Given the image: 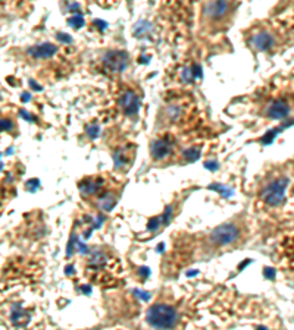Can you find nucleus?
Listing matches in <instances>:
<instances>
[{
	"instance_id": "5",
	"label": "nucleus",
	"mask_w": 294,
	"mask_h": 330,
	"mask_svg": "<svg viewBox=\"0 0 294 330\" xmlns=\"http://www.w3.org/2000/svg\"><path fill=\"white\" fill-rule=\"evenodd\" d=\"M265 115L269 119H284L290 115V104L282 98L274 100L272 103L268 104Z\"/></svg>"
},
{
	"instance_id": "1",
	"label": "nucleus",
	"mask_w": 294,
	"mask_h": 330,
	"mask_svg": "<svg viewBox=\"0 0 294 330\" xmlns=\"http://www.w3.org/2000/svg\"><path fill=\"white\" fill-rule=\"evenodd\" d=\"M146 320L152 327L171 329L177 326L180 316L172 305L167 303H156L147 310Z\"/></svg>"
},
{
	"instance_id": "3",
	"label": "nucleus",
	"mask_w": 294,
	"mask_h": 330,
	"mask_svg": "<svg viewBox=\"0 0 294 330\" xmlns=\"http://www.w3.org/2000/svg\"><path fill=\"white\" fill-rule=\"evenodd\" d=\"M241 236V231L236 223H224L210 234V241L215 247L234 245Z\"/></svg>"
},
{
	"instance_id": "4",
	"label": "nucleus",
	"mask_w": 294,
	"mask_h": 330,
	"mask_svg": "<svg viewBox=\"0 0 294 330\" xmlns=\"http://www.w3.org/2000/svg\"><path fill=\"white\" fill-rule=\"evenodd\" d=\"M230 9H231V6H230L228 0H212L206 8V16L210 21L218 22L228 15Z\"/></svg>"
},
{
	"instance_id": "2",
	"label": "nucleus",
	"mask_w": 294,
	"mask_h": 330,
	"mask_svg": "<svg viewBox=\"0 0 294 330\" xmlns=\"http://www.w3.org/2000/svg\"><path fill=\"white\" fill-rule=\"evenodd\" d=\"M287 187H288V179L284 176L271 179L260 193L262 201L269 207L281 206L285 198Z\"/></svg>"
},
{
	"instance_id": "6",
	"label": "nucleus",
	"mask_w": 294,
	"mask_h": 330,
	"mask_svg": "<svg viewBox=\"0 0 294 330\" xmlns=\"http://www.w3.org/2000/svg\"><path fill=\"white\" fill-rule=\"evenodd\" d=\"M253 49L259 50V52H264V50H269L272 46H274V37L266 32V31H259L256 32L250 40Z\"/></svg>"
},
{
	"instance_id": "7",
	"label": "nucleus",
	"mask_w": 294,
	"mask_h": 330,
	"mask_svg": "<svg viewBox=\"0 0 294 330\" xmlns=\"http://www.w3.org/2000/svg\"><path fill=\"white\" fill-rule=\"evenodd\" d=\"M105 63H106V68L112 72H119L122 69L125 68L126 65V59L124 53H119V52H113V53H109L106 56L105 59Z\"/></svg>"
},
{
	"instance_id": "8",
	"label": "nucleus",
	"mask_w": 294,
	"mask_h": 330,
	"mask_svg": "<svg viewBox=\"0 0 294 330\" xmlns=\"http://www.w3.org/2000/svg\"><path fill=\"white\" fill-rule=\"evenodd\" d=\"M139 96L133 91H126L122 100H121V106H122V110L125 112L126 115H133L136 113L137 109H139Z\"/></svg>"
},
{
	"instance_id": "10",
	"label": "nucleus",
	"mask_w": 294,
	"mask_h": 330,
	"mask_svg": "<svg viewBox=\"0 0 294 330\" xmlns=\"http://www.w3.org/2000/svg\"><path fill=\"white\" fill-rule=\"evenodd\" d=\"M56 52V47L52 46V44H43V46H39L36 49L31 50V55H34L36 57H50V56L55 55Z\"/></svg>"
},
{
	"instance_id": "9",
	"label": "nucleus",
	"mask_w": 294,
	"mask_h": 330,
	"mask_svg": "<svg viewBox=\"0 0 294 330\" xmlns=\"http://www.w3.org/2000/svg\"><path fill=\"white\" fill-rule=\"evenodd\" d=\"M169 152H171V147L164 139H157L152 144V156L154 159H162V157L168 156Z\"/></svg>"
}]
</instances>
